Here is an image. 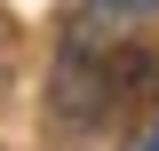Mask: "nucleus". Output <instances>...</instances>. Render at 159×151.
Here are the masks:
<instances>
[{
    "label": "nucleus",
    "instance_id": "obj_1",
    "mask_svg": "<svg viewBox=\"0 0 159 151\" xmlns=\"http://www.w3.org/2000/svg\"><path fill=\"white\" fill-rule=\"evenodd\" d=\"M96 103H103L111 119L159 112V48H143V40L111 48V64H103V80H96Z\"/></svg>",
    "mask_w": 159,
    "mask_h": 151
},
{
    "label": "nucleus",
    "instance_id": "obj_2",
    "mask_svg": "<svg viewBox=\"0 0 159 151\" xmlns=\"http://www.w3.org/2000/svg\"><path fill=\"white\" fill-rule=\"evenodd\" d=\"M135 151H159V127H151V135H143V143H135Z\"/></svg>",
    "mask_w": 159,
    "mask_h": 151
}]
</instances>
